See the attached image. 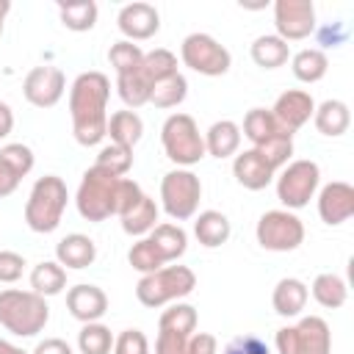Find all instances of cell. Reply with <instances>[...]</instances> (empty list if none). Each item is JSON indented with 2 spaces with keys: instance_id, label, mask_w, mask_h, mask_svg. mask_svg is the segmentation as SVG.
I'll list each match as a JSON object with an SVG mask.
<instances>
[{
  "instance_id": "cell-50",
  "label": "cell",
  "mask_w": 354,
  "mask_h": 354,
  "mask_svg": "<svg viewBox=\"0 0 354 354\" xmlns=\"http://www.w3.org/2000/svg\"><path fill=\"white\" fill-rule=\"evenodd\" d=\"M0 354H28V351L19 348V346H14L11 340H3V337H0Z\"/></svg>"
},
{
  "instance_id": "cell-48",
  "label": "cell",
  "mask_w": 354,
  "mask_h": 354,
  "mask_svg": "<svg viewBox=\"0 0 354 354\" xmlns=\"http://www.w3.org/2000/svg\"><path fill=\"white\" fill-rule=\"evenodd\" d=\"M17 185H19V177L0 160V199H3V196H11V194L17 191Z\"/></svg>"
},
{
  "instance_id": "cell-27",
  "label": "cell",
  "mask_w": 354,
  "mask_h": 354,
  "mask_svg": "<svg viewBox=\"0 0 354 354\" xmlns=\"http://www.w3.org/2000/svg\"><path fill=\"white\" fill-rule=\"evenodd\" d=\"M307 290H310L313 299H315L321 307H326V310H337V307H343L346 299H348V285H346V279H343L340 274H332V271L318 274Z\"/></svg>"
},
{
  "instance_id": "cell-24",
  "label": "cell",
  "mask_w": 354,
  "mask_h": 354,
  "mask_svg": "<svg viewBox=\"0 0 354 354\" xmlns=\"http://www.w3.org/2000/svg\"><path fill=\"white\" fill-rule=\"evenodd\" d=\"M158 213H160V207L155 205V199L144 194L130 210H124V213L119 216V221H122V230H124L127 235H133V238H147V235L155 230V224H158Z\"/></svg>"
},
{
  "instance_id": "cell-4",
  "label": "cell",
  "mask_w": 354,
  "mask_h": 354,
  "mask_svg": "<svg viewBox=\"0 0 354 354\" xmlns=\"http://www.w3.org/2000/svg\"><path fill=\"white\" fill-rule=\"evenodd\" d=\"M194 288H196V274L188 266H163L152 274H144L136 282V299L144 307L158 310L163 304L185 299L188 293H194Z\"/></svg>"
},
{
  "instance_id": "cell-17",
  "label": "cell",
  "mask_w": 354,
  "mask_h": 354,
  "mask_svg": "<svg viewBox=\"0 0 354 354\" xmlns=\"http://www.w3.org/2000/svg\"><path fill=\"white\" fill-rule=\"evenodd\" d=\"M66 310L80 324H94L108 313V296L100 285L80 282L66 290Z\"/></svg>"
},
{
  "instance_id": "cell-11",
  "label": "cell",
  "mask_w": 354,
  "mask_h": 354,
  "mask_svg": "<svg viewBox=\"0 0 354 354\" xmlns=\"http://www.w3.org/2000/svg\"><path fill=\"white\" fill-rule=\"evenodd\" d=\"M257 243L268 252H293L304 243V224L293 210H266L254 227Z\"/></svg>"
},
{
  "instance_id": "cell-40",
  "label": "cell",
  "mask_w": 354,
  "mask_h": 354,
  "mask_svg": "<svg viewBox=\"0 0 354 354\" xmlns=\"http://www.w3.org/2000/svg\"><path fill=\"white\" fill-rule=\"evenodd\" d=\"M268 163H271V169L274 171H279L282 166H288L290 163V155H293V133H288V130H279L274 138H268L263 147H254Z\"/></svg>"
},
{
  "instance_id": "cell-23",
  "label": "cell",
  "mask_w": 354,
  "mask_h": 354,
  "mask_svg": "<svg viewBox=\"0 0 354 354\" xmlns=\"http://www.w3.org/2000/svg\"><path fill=\"white\" fill-rule=\"evenodd\" d=\"M105 136L111 138V144H119V147H127L133 149L141 136H144V119L136 113V111H113L108 116V127H105Z\"/></svg>"
},
{
  "instance_id": "cell-6",
  "label": "cell",
  "mask_w": 354,
  "mask_h": 354,
  "mask_svg": "<svg viewBox=\"0 0 354 354\" xmlns=\"http://www.w3.org/2000/svg\"><path fill=\"white\" fill-rule=\"evenodd\" d=\"M119 180L97 166L86 169L75 194V205L77 213L86 221H105L111 216H116V191H119Z\"/></svg>"
},
{
  "instance_id": "cell-47",
  "label": "cell",
  "mask_w": 354,
  "mask_h": 354,
  "mask_svg": "<svg viewBox=\"0 0 354 354\" xmlns=\"http://www.w3.org/2000/svg\"><path fill=\"white\" fill-rule=\"evenodd\" d=\"M30 354H72V346L61 337H44L36 343V348Z\"/></svg>"
},
{
  "instance_id": "cell-18",
  "label": "cell",
  "mask_w": 354,
  "mask_h": 354,
  "mask_svg": "<svg viewBox=\"0 0 354 354\" xmlns=\"http://www.w3.org/2000/svg\"><path fill=\"white\" fill-rule=\"evenodd\" d=\"M232 174H235V180L246 191H263L277 177V171L271 169V163L254 147L252 149H243V152H235V158H232Z\"/></svg>"
},
{
  "instance_id": "cell-44",
  "label": "cell",
  "mask_w": 354,
  "mask_h": 354,
  "mask_svg": "<svg viewBox=\"0 0 354 354\" xmlns=\"http://www.w3.org/2000/svg\"><path fill=\"white\" fill-rule=\"evenodd\" d=\"M25 271V257L19 252H11V249H0V282L3 285H11L22 277Z\"/></svg>"
},
{
  "instance_id": "cell-34",
  "label": "cell",
  "mask_w": 354,
  "mask_h": 354,
  "mask_svg": "<svg viewBox=\"0 0 354 354\" xmlns=\"http://www.w3.org/2000/svg\"><path fill=\"white\" fill-rule=\"evenodd\" d=\"M116 91H119L122 102H124L130 111H136V108H141V105L149 102L152 83H149V80L144 77V72L138 69V72H130V75H119V77H116Z\"/></svg>"
},
{
  "instance_id": "cell-8",
  "label": "cell",
  "mask_w": 354,
  "mask_h": 354,
  "mask_svg": "<svg viewBox=\"0 0 354 354\" xmlns=\"http://www.w3.org/2000/svg\"><path fill=\"white\" fill-rule=\"evenodd\" d=\"M277 199L285 205V210H299L310 205V199L318 194L321 185V169L315 160L299 158L290 160L277 171Z\"/></svg>"
},
{
  "instance_id": "cell-51",
  "label": "cell",
  "mask_w": 354,
  "mask_h": 354,
  "mask_svg": "<svg viewBox=\"0 0 354 354\" xmlns=\"http://www.w3.org/2000/svg\"><path fill=\"white\" fill-rule=\"evenodd\" d=\"M8 11H11V3H8V0H0V36H3V25H6Z\"/></svg>"
},
{
  "instance_id": "cell-28",
  "label": "cell",
  "mask_w": 354,
  "mask_h": 354,
  "mask_svg": "<svg viewBox=\"0 0 354 354\" xmlns=\"http://www.w3.org/2000/svg\"><path fill=\"white\" fill-rule=\"evenodd\" d=\"M249 55H252V61H254L257 66H263V69H277V66L288 64L290 47H288V41H282L277 33H266V36H257V39L252 41Z\"/></svg>"
},
{
  "instance_id": "cell-16",
  "label": "cell",
  "mask_w": 354,
  "mask_h": 354,
  "mask_svg": "<svg viewBox=\"0 0 354 354\" xmlns=\"http://www.w3.org/2000/svg\"><path fill=\"white\" fill-rule=\"evenodd\" d=\"M313 111H315V100L310 97V91L304 88H288L277 97L271 113L274 119L288 130V133H296L299 127H304L310 119H313Z\"/></svg>"
},
{
  "instance_id": "cell-38",
  "label": "cell",
  "mask_w": 354,
  "mask_h": 354,
  "mask_svg": "<svg viewBox=\"0 0 354 354\" xmlns=\"http://www.w3.org/2000/svg\"><path fill=\"white\" fill-rule=\"evenodd\" d=\"M108 61H111L116 77H119V75H130V72H138V69H141L144 50H141L138 44L122 39V41L111 44V50H108Z\"/></svg>"
},
{
  "instance_id": "cell-22",
  "label": "cell",
  "mask_w": 354,
  "mask_h": 354,
  "mask_svg": "<svg viewBox=\"0 0 354 354\" xmlns=\"http://www.w3.org/2000/svg\"><path fill=\"white\" fill-rule=\"evenodd\" d=\"M313 122H315V130L321 136H329V138H337L348 130L351 124V111L343 100H324L321 105H315L313 111Z\"/></svg>"
},
{
  "instance_id": "cell-9",
  "label": "cell",
  "mask_w": 354,
  "mask_h": 354,
  "mask_svg": "<svg viewBox=\"0 0 354 354\" xmlns=\"http://www.w3.org/2000/svg\"><path fill=\"white\" fill-rule=\"evenodd\" d=\"M277 354H332V332L321 315H304L293 326L277 329Z\"/></svg>"
},
{
  "instance_id": "cell-12",
  "label": "cell",
  "mask_w": 354,
  "mask_h": 354,
  "mask_svg": "<svg viewBox=\"0 0 354 354\" xmlns=\"http://www.w3.org/2000/svg\"><path fill=\"white\" fill-rule=\"evenodd\" d=\"M274 28L282 41H301L315 33V6L313 0H277Z\"/></svg>"
},
{
  "instance_id": "cell-35",
  "label": "cell",
  "mask_w": 354,
  "mask_h": 354,
  "mask_svg": "<svg viewBox=\"0 0 354 354\" xmlns=\"http://www.w3.org/2000/svg\"><path fill=\"white\" fill-rule=\"evenodd\" d=\"M141 72H144V77L155 86L158 80H166V77H171V75L180 72V69H177V55H174L171 50H166V47H155V50L144 53Z\"/></svg>"
},
{
  "instance_id": "cell-41",
  "label": "cell",
  "mask_w": 354,
  "mask_h": 354,
  "mask_svg": "<svg viewBox=\"0 0 354 354\" xmlns=\"http://www.w3.org/2000/svg\"><path fill=\"white\" fill-rule=\"evenodd\" d=\"M127 263H130L136 271H141V277H144V274H152V271H158V268L166 266L163 257H160V252L155 249V243H152L149 238H138V241L130 246Z\"/></svg>"
},
{
  "instance_id": "cell-20",
  "label": "cell",
  "mask_w": 354,
  "mask_h": 354,
  "mask_svg": "<svg viewBox=\"0 0 354 354\" xmlns=\"http://www.w3.org/2000/svg\"><path fill=\"white\" fill-rule=\"evenodd\" d=\"M307 299H310V290L301 279L296 277H285L274 285V293H271V304H274V313L282 315V318H296L301 315V310L307 307Z\"/></svg>"
},
{
  "instance_id": "cell-3",
  "label": "cell",
  "mask_w": 354,
  "mask_h": 354,
  "mask_svg": "<svg viewBox=\"0 0 354 354\" xmlns=\"http://www.w3.org/2000/svg\"><path fill=\"white\" fill-rule=\"evenodd\" d=\"M66 202H69V191L58 174L39 177L28 194V202H25V224L41 235L58 230L64 210H66Z\"/></svg>"
},
{
  "instance_id": "cell-15",
  "label": "cell",
  "mask_w": 354,
  "mask_h": 354,
  "mask_svg": "<svg viewBox=\"0 0 354 354\" xmlns=\"http://www.w3.org/2000/svg\"><path fill=\"white\" fill-rule=\"evenodd\" d=\"M318 216L329 227H340L354 216V188L343 180L326 183L318 191Z\"/></svg>"
},
{
  "instance_id": "cell-43",
  "label": "cell",
  "mask_w": 354,
  "mask_h": 354,
  "mask_svg": "<svg viewBox=\"0 0 354 354\" xmlns=\"http://www.w3.org/2000/svg\"><path fill=\"white\" fill-rule=\"evenodd\" d=\"M113 354H149V340L141 329H124L113 337Z\"/></svg>"
},
{
  "instance_id": "cell-42",
  "label": "cell",
  "mask_w": 354,
  "mask_h": 354,
  "mask_svg": "<svg viewBox=\"0 0 354 354\" xmlns=\"http://www.w3.org/2000/svg\"><path fill=\"white\" fill-rule=\"evenodd\" d=\"M0 160H3L19 180H22L25 174H30V169H33V163H36L33 149H30L28 144H19V141L6 144V147L0 149Z\"/></svg>"
},
{
  "instance_id": "cell-29",
  "label": "cell",
  "mask_w": 354,
  "mask_h": 354,
  "mask_svg": "<svg viewBox=\"0 0 354 354\" xmlns=\"http://www.w3.org/2000/svg\"><path fill=\"white\" fill-rule=\"evenodd\" d=\"M290 69L293 77L301 83H318L324 80V75L329 72V58L321 47H304L290 58Z\"/></svg>"
},
{
  "instance_id": "cell-13",
  "label": "cell",
  "mask_w": 354,
  "mask_h": 354,
  "mask_svg": "<svg viewBox=\"0 0 354 354\" xmlns=\"http://www.w3.org/2000/svg\"><path fill=\"white\" fill-rule=\"evenodd\" d=\"M66 91V77L58 66H33L22 80V94L33 108H53Z\"/></svg>"
},
{
  "instance_id": "cell-30",
  "label": "cell",
  "mask_w": 354,
  "mask_h": 354,
  "mask_svg": "<svg viewBox=\"0 0 354 354\" xmlns=\"http://www.w3.org/2000/svg\"><path fill=\"white\" fill-rule=\"evenodd\" d=\"M66 288V268L58 260H41L30 271V290L39 296H58Z\"/></svg>"
},
{
  "instance_id": "cell-26",
  "label": "cell",
  "mask_w": 354,
  "mask_h": 354,
  "mask_svg": "<svg viewBox=\"0 0 354 354\" xmlns=\"http://www.w3.org/2000/svg\"><path fill=\"white\" fill-rule=\"evenodd\" d=\"M147 238L155 243V249L160 252V257H163L166 266L174 263V260H180V257L185 254V249H188V235H185V230H183L180 224H171V221L155 224V230H152Z\"/></svg>"
},
{
  "instance_id": "cell-1",
  "label": "cell",
  "mask_w": 354,
  "mask_h": 354,
  "mask_svg": "<svg viewBox=\"0 0 354 354\" xmlns=\"http://www.w3.org/2000/svg\"><path fill=\"white\" fill-rule=\"evenodd\" d=\"M111 80L102 72H80L69 88L72 133L80 147H94L105 138L108 127Z\"/></svg>"
},
{
  "instance_id": "cell-36",
  "label": "cell",
  "mask_w": 354,
  "mask_h": 354,
  "mask_svg": "<svg viewBox=\"0 0 354 354\" xmlns=\"http://www.w3.org/2000/svg\"><path fill=\"white\" fill-rule=\"evenodd\" d=\"M185 97H188V80L177 72V75H171V77H166V80H158V83L152 86L149 105L166 111V108H177Z\"/></svg>"
},
{
  "instance_id": "cell-45",
  "label": "cell",
  "mask_w": 354,
  "mask_h": 354,
  "mask_svg": "<svg viewBox=\"0 0 354 354\" xmlns=\"http://www.w3.org/2000/svg\"><path fill=\"white\" fill-rule=\"evenodd\" d=\"M221 354H271V348L257 335H238L224 346Z\"/></svg>"
},
{
  "instance_id": "cell-7",
  "label": "cell",
  "mask_w": 354,
  "mask_h": 354,
  "mask_svg": "<svg viewBox=\"0 0 354 354\" xmlns=\"http://www.w3.org/2000/svg\"><path fill=\"white\" fill-rule=\"evenodd\" d=\"M202 199V183L191 169H171L160 180V207L171 221H188L196 216Z\"/></svg>"
},
{
  "instance_id": "cell-31",
  "label": "cell",
  "mask_w": 354,
  "mask_h": 354,
  "mask_svg": "<svg viewBox=\"0 0 354 354\" xmlns=\"http://www.w3.org/2000/svg\"><path fill=\"white\" fill-rule=\"evenodd\" d=\"M58 17H61L66 30L86 33L97 25L100 8H97L94 0H72V3H58Z\"/></svg>"
},
{
  "instance_id": "cell-14",
  "label": "cell",
  "mask_w": 354,
  "mask_h": 354,
  "mask_svg": "<svg viewBox=\"0 0 354 354\" xmlns=\"http://www.w3.org/2000/svg\"><path fill=\"white\" fill-rule=\"evenodd\" d=\"M116 25H119L122 36L136 44V41L152 39L160 30V14H158V8L152 3L136 0V3H127V6L119 8Z\"/></svg>"
},
{
  "instance_id": "cell-10",
  "label": "cell",
  "mask_w": 354,
  "mask_h": 354,
  "mask_svg": "<svg viewBox=\"0 0 354 354\" xmlns=\"http://www.w3.org/2000/svg\"><path fill=\"white\" fill-rule=\"evenodd\" d=\"M180 61L205 77L227 75L232 66L230 50L218 39H213L210 33H188L180 44Z\"/></svg>"
},
{
  "instance_id": "cell-32",
  "label": "cell",
  "mask_w": 354,
  "mask_h": 354,
  "mask_svg": "<svg viewBox=\"0 0 354 354\" xmlns=\"http://www.w3.org/2000/svg\"><path fill=\"white\" fill-rule=\"evenodd\" d=\"M279 130H285L277 119H274V113L268 111V108H252V111H246V116H243V130H241V136H246L249 141H252V147H263L268 138H274Z\"/></svg>"
},
{
  "instance_id": "cell-21",
  "label": "cell",
  "mask_w": 354,
  "mask_h": 354,
  "mask_svg": "<svg viewBox=\"0 0 354 354\" xmlns=\"http://www.w3.org/2000/svg\"><path fill=\"white\" fill-rule=\"evenodd\" d=\"M205 138V152L224 160V158H232L241 147V124H235L232 119H218L207 127V133L202 136Z\"/></svg>"
},
{
  "instance_id": "cell-46",
  "label": "cell",
  "mask_w": 354,
  "mask_h": 354,
  "mask_svg": "<svg viewBox=\"0 0 354 354\" xmlns=\"http://www.w3.org/2000/svg\"><path fill=\"white\" fill-rule=\"evenodd\" d=\"M185 354H218V340L210 332H194L185 343Z\"/></svg>"
},
{
  "instance_id": "cell-37",
  "label": "cell",
  "mask_w": 354,
  "mask_h": 354,
  "mask_svg": "<svg viewBox=\"0 0 354 354\" xmlns=\"http://www.w3.org/2000/svg\"><path fill=\"white\" fill-rule=\"evenodd\" d=\"M77 348H80V354H111L113 332L100 321L83 324V329L77 332Z\"/></svg>"
},
{
  "instance_id": "cell-25",
  "label": "cell",
  "mask_w": 354,
  "mask_h": 354,
  "mask_svg": "<svg viewBox=\"0 0 354 354\" xmlns=\"http://www.w3.org/2000/svg\"><path fill=\"white\" fill-rule=\"evenodd\" d=\"M230 218L221 213V210H202L196 218H194V235L196 241L205 246V249H216L221 243L230 241Z\"/></svg>"
},
{
  "instance_id": "cell-5",
  "label": "cell",
  "mask_w": 354,
  "mask_h": 354,
  "mask_svg": "<svg viewBox=\"0 0 354 354\" xmlns=\"http://www.w3.org/2000/svg\"><path fill=\"white\" fill-rule=\"evenodd\" d=\"M160 144L166 158L177 166V169H191L194 163H199L207 152H205V138L194 122L191 113H171L163 127H160Z\"/></svg>"
},
{
  "instance_id": "cell-2",
  "label": "cell",
  "mask_w": 354,
  "mask_h": 354,
  "mask_svg": "<svg viewBox=\"0 0 354 354\" xmlns=\"http://www.w3.org/2000/svg\"><path fill=\"white\" fill-rule=\"evenodd\" d=\"M50 321L47 299L33 290L6 288L0 290V326L17 337L39 335Z\"/></svg>"
},
{
  "instance_id": "cell-49",
  "label": "cell",
  "mask_w": 354,
  "mask_h": 354,
  "mask_svg": "<svg viewBox=\"0 0 354 354\" xmlns=\"http://www.w3.org/2000/svg\"><path fill=\"white\" fill-rule=\"evenodd\" d=\"M14 130V111L8 102H0V141L8 138Z\"/></svg>"
},
{
  "instance_id": "cell-19",
  "label": "cell",
  "mask_w": 354,
  "mask_h": 354,
  "mask_svg": "<svg viewBox=\"0 0 354 354\" xmlns=\"http://www.w3.org/2000/svg\"><path fill=\"white\" fill-rule=\"evenodd\" d=\"M55 260L64 268H88L97 260V243L83 232H69L55 243Z\"/></svg>"
},
{
  "instance_id": "cell-39",
  "label": "cell",
  "mask_w": 354,
  "mask_h": 354,
  "mask_svg": "<svg viewBox=\"0 0 354 354\" xmlns=\"http://www.w3.org/2000/svg\"><path fill=\"white\" fill-rule=\"evenodd\" d=\"M94 166L108 171V174H113V177H124L130 171V166H133V149L119 147V144H105L100 149Z\"/></svg>"
},
{
  "instance_id": "cell-33",
  "label": "cell",
  "mask_w": 354,
  "mask_h": 354,
  "mask_svg": "<svg viewBox=\"0 0 354 354\" xmlns=\"http://www.w3.org/2000/svg\"><path fill=\"white\" fill-rule=\"evenodd\" d=\"M158 329H163V332H177V335L191 337V335L196 332V307L188 304V301H171V304L160 313Z\"/></svg>"
}]
</instances>
